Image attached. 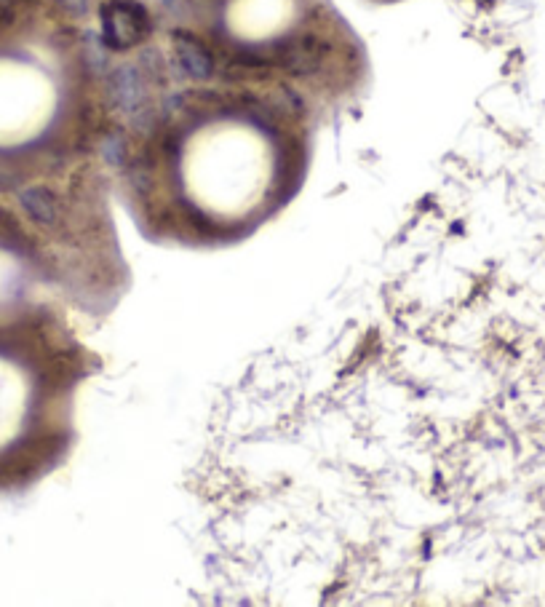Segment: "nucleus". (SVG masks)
I'll return each instance as SVG.
<instances>
[{
  "label": "nucleus",
  "mask_w": 545,
  "mask_h": 607,
  "mask_svg": "<svg viewBox=\"0 0 545 607\" xmlns=\"http://www.w3.org/2000/svg\"><path fill=\"white\" fill-rule=\"evenodd\" d=\"M0 3H9V0H0Z\"/></svg>",
  "instance_id": "20e7f679"
},
{
  "label": "nucleus",
  "mask_w": 545,
  "mask_h": 607,
  "mask_svg": "<svg viewBox=\"0 0 545 607\" xmlns=\"http://www.w3.org/2000/svg\"><path fill=\"white\" fill-rule=\"evenodd\" d=\"M115 166L139 233L179 249H228L252 238L300 193L308 140L286 86L185 91L150 118Z\"/></svg>",
  "instance_id": "f257e3e1"
},
{
  "label": "nucleus",
  "mask_w": 545,
  "mask_h": 607,
  "mask_svg": "<svg viewBox=\"0 0 545 607\" xmlns=\"http://www.w3.org/2000/svg\"><path fill=\"white\" fill-rule=\"evenodd\" d=\"M147 30V11L134 0H115L102 9V33L113 49H129L145 38Z\"/></svg>",
  "instance_id": "f03ea898"
},
{
  "label": "nucleus",
  "mask_w": 545,
  "mask_h": 607,
  "mask_svg": "<svg viewBox=\"0 0 545 607\" xmlns=\"http://www.w3.org/2000/svg\"><path fill=\"white\" fill-rule=\"evenodd\" d=\"M57 6L65 11L70 19H78L86 14V6H89V0H57Z\"/></svg>",
  "instance_id": "7ed1b4c3"
}]
</instances>
